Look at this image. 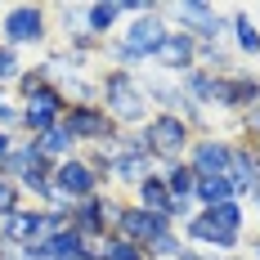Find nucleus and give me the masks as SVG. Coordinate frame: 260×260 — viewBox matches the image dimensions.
<instances>
[{"label":"nucleus","mask_w":260,"mask_h":260,"mask_svg":"<svg viewBox=\"0 0 260 260\" xmlns=\"http://www.w3.org/2000/svg\"><path fill=\"white\" fill-rule=\"evenodd\" d=\"M5 31H9V41H36L41 36V9H9V18H5Z\"/></svg>","instance_id":"nucleus-1"},{"label":"nucleus","mask_w":260,"mask_h":260,"mask_svg":"<svg viewBox=\"0 0 260 260\" xmlns=\"http://www.w3.org/2000/svg\"><path fill=\"white\" fill-rule=\"evenodd\" d=\"M161 41H166V31H161L157 23H135V27H130L126 50L130 54H157V50H161Z\"/></svg>","instance_id":"nucleus-2"},{"label":"nucleus","mask_w":260,"mask_h":260,"mask_svg":"<svg viewBox=\"0 0 260 260\" xmlns=\"http://www.w3.org/2000/svg\"><path fill=\"white\" fill-rule=\"evenodd\" d=\"M153 144L161 148V153H180L184 148V126L175 121V117H161V121H153Z\"/></svg>","instance_id":"nucleus-3"},{"label":"nucleus","mask_w":260,"mask_h":260,"mask_svg":"<svg viewBox=\"0 0 260 260\" xmlns=\"http://www.w3.org/2000/svg\"><path fill=\"white\" fill-rule=\"evenodd\" d=\"M108 94H112V108L121 112V117H139L144 108H139V94H135V85L126 77H112L108 81Z\"/></svg>","instance_id":"nucleus-4"},{"label":"nucleus","mask_w":260,"mask_h":260,"mask_svg":"<svg viewBox=\"0 0 260 260\" xmlns=\"http://www.w3.org/2000/svg\"><path fill=\"white\" fill-rule=\"evenodd\" d=\"M58 188L81 198V193H90V188H94V175H90L81 161H63V171H58Z\"/></svg>","instance_id":"nucleus-5"},{"label":"nucleus","mask_w":260,"mask_h":260,"mask_svg":"<svg viewBox=\"0 0 260 260\" xmlns=\"http://www.w3.org/2000/svg\"><path fill=\"white\" fill-rule=\"evenodd\" d=\"M54 112H58V94H50V90H36V94H31V108H27V121L45 130V126L54 121Z\"/></svg>","instance_id":"nucleus-6"},{"label":"nucleus","mask_w":260,"mask_h":260,"mask_svg":"<svg viewBox=\"0 0 260 260\" xmlns=\"http://www.w3.org/2000/svg\"><path fill=\"white\" fill-rule=\"evenodd\" d=\"M224 166H229V148H224V144H202V148H198V171H202L207 180H215Z\"/></svg>","instance_id":"nucleus-7"},{"label":"nucleus","mask_w":260,"mask_h":260,"mask_svg":"<svg viewBox=\"0 0 260 260\" xmlns=\"http://www.w3.org/2000/svg\"><path fill=\"white\" fill-rule=\"evenodd\" d=\"M121 224H126L130 238H161V224H157L153 211H126V215H121Z\"/></svg>","instance_id":"nucleus-8"},{"label":"nucleus","mask_w":260,"mask_h":260,"mask_svg":"<svg viewBox=\"0 0 260 260\" xmlns=\"http://www.w3.org/2000/svg\"><path fill=\"white\" fill-rule=\"evenodd\" d=\"M77 251H81V238L77 234H63V238H54V242L31 247V256H54V260H77Z\"/></svg>","instance_id":"nucleus-9"},{"label":"nucleus","mask_w":260,"mask_h":260,"mask_svg":"<svg viewBox=\"0 0 260 260\" xmlns=\"http://www.w3.org/2000/svg\"><path fill=\"white\" fill-rule=\"evenodd\" d=\"M157 54H161L171 68H184V63L193 58V41H188V36H171V31H166V41H161V50H157Z\"/></svg>","instance_id":"nucleus-10"},{"label":"nucleus","mask_w":260,"mask_h":260,"mask_svg":"<svg viewBox=\"0 0 260 260\" xmlns=\"http://www.w3.org/2000/svg\"><path fill=\"white\" fill-rule=\"evenodd\" d=\"M193 238H202V242H215V247H229L234 242V229H224V224H215V220H198L193 224Z\"/></svg>","instance_id":"nucleus-11"},{"label":"nucleus","mask_w":260,"mask_h":260,"mask_svg":"<svg viewBox=\"0 0 260 260\" xmlns=\"http://www.w3.org/2000/svg\"><path fill=\"white\" fill-rule=\"evenodd\" d=\"M72 130H77V135H99V130H104V117L90 112V108H81V112H72Z\"/></svg>","instance_id":"nucleus-12"},{"label":"nucleus","mask_w":260,"mask_h":260,"mask_svg":"<svg viewBox=\"0 0 260 260\" xmlns=\"http://www.w3.org/2000/svg\"><path fill=\"white\" fill-rule=\"evenodd\" d=\"M139 198H144V202H148L153 211H171V198H166V188H161L157 180H144V188H139Z\"/></svg>","instance_id":"nucleus-13"},{"label":"nucleus","mask_w":260,"mask_h":260,"mask_svg":"<svg viewBox=\"0 0 260 260\" xmlns=\"http://www.w3.org/2000/svg\"><path fill=\"white\" fill-rule=\"evenodd\" d=\"M36 229H41V220H36V215H14V220L5 224V234H9V238H31Z\"/></svg>","instance_id":"nucleus-14"},{"label":"nucleus","mask_w":260,"mask_h":260,"mask_svg":"<svg viewBox=\"0 0 260 260\" xmlns=\"http://www.w3.org/2000/svg\"><path fill=\"white\" fill-rule=\"evenodd\" d=\"M198 188H202V198H207L211 207H220V202L229 198V188H234V184H229V180H202Z\"/></svg>","instance_id":"nucleus-15"},{"label":"nucleus","mask_w":260,"mask_h":260,"mask_svg":"<svg viewBox=\"0 0 260 260\" xmlns=\"http://www.w3.org/2000/svg\"><path fill=\"white\" fill-rule=\"evenodd\" d=\"M99 202H90V207H81V215H77V224L81 229H85V234H94V229H99V224H104V215H99Z\"/></svg>","instance_id":"nucleus-16"},{"label":"nucleus","mask_w":260,"mask_h":260,"mask_svg":"<svg viewBox=\"0 0 260 260\" xmlns=\"http://www.w3.org/2000/svg\"><path fill=\"white\" fill-rule=\"evenodd\" d=\"M112 18H117V5H94V9H90V27H94V31L112 27Z\"/></svg>","instance_id":"nucleus-17"},{"label":"nucleus","mask_w":260,"mask_h":260,"mask_svg":"<svg viewBox=\"0 0 260 260\" xmlns=\"http://www.w3.org/2000/svg\"><path fill=\"white\" fill-rule=\"evenodd\" d=\"M229 161H234V188H247L251 175H256V166H251L247 157H229Z\"/></svg>","instance_id":"nucleus-18"},{"label":"nucleus","mask_w":260,"mask_h":260,"mask_svg":"<svg viewBox=\"0 0 260 260\" xmlns=\"http://www.w3.org/2000/svg\"><path fill=\"white\" fill-rule=\"evenodd\" d=\"M238 45H242V50H260V31L247 23V18H238Z\"/></svg>","instance_id":"nucleus-19"},{"label":"nucleus","mask_w":260,"mask_h":260,"mask_svg":"<svg viewBox=\"0 0 260 260\" xmlns=\"http://www.w3.org/2000/svg\"><path fill=\"white\" fill-rule=\"evenodd\" d=\"M211 220L224 224V229H234V224H238V207H234V202H220V207H211Z\"/></svg>","instance_id":"nucleus-20"},{"label":"nucleus","mask_w":260,"mask_h":260,"mask_svg":"<svg viewBox=\"0 0 260 260\" xmlns=\"http://www.w3.org/2000/svg\"><path fill=\"white\" fill-rule=\"evenodd\" d=\"M63 148H68V130H50V135L41 139L36 153H63Z\"/></svg>","instance_id":"nucleus-21"},{"label":"nucleus","mask_w":260,"mask_h":260,"mask_svg":"<svg viewBox=\"0 0 260 260\" xmlns=\"http://www.w3.org/2000/svg\"><path fill=\"white\" fill-rule=\"evenodd\" d=\"M108 260H144V256H139L130 242H112V247H108Z\"/></svg>","instance_id":"nucleus-22"},{"label":"nucleus","mask_w":260,"mask_h":260,"mask_svg":"<svg viewBox=\"0 0 260 260\" xmlns=\"http://www.w3.org/2000/svg\"><path fill=\"white\" fill-rule=\"evenodd\" d=\"M171 188H175V193H188V188H193V171H171Z\"/></svg>","instance_id":"nucleus-23"},{"label":"nucleus","mask_w":260,"mask_h":260,"mask_svg":"<svg viewBox=\"0 0 260 260\" xmlns=\"http://www.w3.org/2000/svg\"><path fill=\"white\" fill-rule=\"evenodd\" d=\"M5 77H14V54L9 50H0V81Z\"/></svg>","instance_id":"nucleus-24"},{"label":"nucleus","mask_w":260,"mask_h":260,"mask_svg":"<svg viewBox=\"0 0 260 260\" xmlns=\"http://www.w3.org/2000/svg\"><path fill=\"white\" fill-rule=\"evenodd\" d=\"M117 171H121V180H135V175H139V161H135V157H126Z\"/></svg>","instance_id":"nucleus-25"},{"label":"nucleus","mask_w":260,"mask_h":260,"mask_svg":"<svg viewBox=\"0 0 260 260\" xmlns=\"http://www.w3.org/2000/svg\"><path fill=\"white\" fill-rule=\"evenodd\" d=\"M0 211H14V188L9 184H0Z\"/></svg>","instance_id":"nucleus-26"},{"label":"nucleus","mask_w":260,"mask_h":260,"mask_svg":"<svg viewBox=\"0 0 260 260\" xmlns=\"http://www.w3.org/2000/svg\"><path fill=\"white\" fill-rule=\"evenodd\" d=\"M5 153H9V139H5V135H0V157H5Z\"/></svg>","instance_id":"nucleus-27"},{"label":"nucleus","mask_w":260,"mask_h":260,"mask_svg":"<svg viewBox=\"0 0 260 260\" xmlns=\"http://www.w3.org/2000/svg\"><path fill=\"white\" fill-rule=\"evenodd\" d=\"M251 126H256V130H260V108H256V112H251Z\"/></svg>","instance_id":"nucleus-28"}]
</instances>
